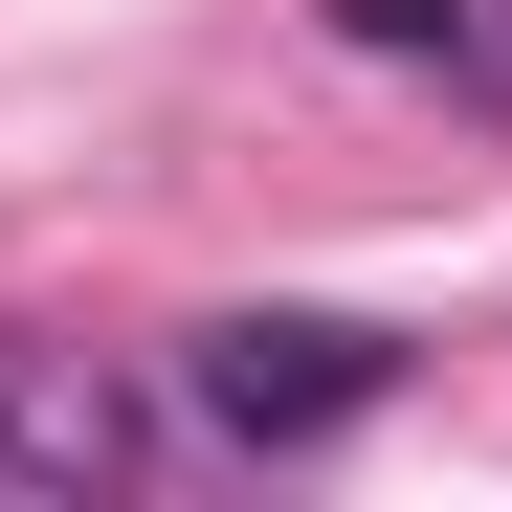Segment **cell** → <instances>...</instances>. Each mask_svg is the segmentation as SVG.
<instances>
[{
	"label": "cell",
	"mask_w": 512,
	"mask_h": 512,
	"mask_svg": "<svg viewBox=\"0 0 512 512\" xmlns=\"http://www.w3.org/2000/svg\"><path fill=\"white\" fill-rule=\"evenodd\" d=\"M179 379H201V423H223V446H334V423L401 379V334H357V312H223Z\"/></svg>",
	"instance_id": "1"
},
{
	"label": "cell",
	"mask_w": 512,
	"mask_h": 512,
	"mask_svg": "<svg viewBox=\"0 0 512 512\" xmlns=\"http://www.w3.org/2000/svg\"><path fill=\"white\" fill-rule=\"evenodd\" d=\"M334 45H379V67H490V0H312Z\"/></svg>",
	"instance_id": "3"
},
{
	"label": "cell",
	"mask_w": 512,
	"mask_h": 512,
	"mask_svg": "<svg viewBox=\"0 0 512 512\" xmlns=\"http://www.w3.org/2000/svg\"><path fill=\"white\" fill-rule=\"evenodd\" d=\"M156 423L112 357H45V334H0V490H134Z\"/></svg>",
	"instance_id": "2"
}]
</instances>
